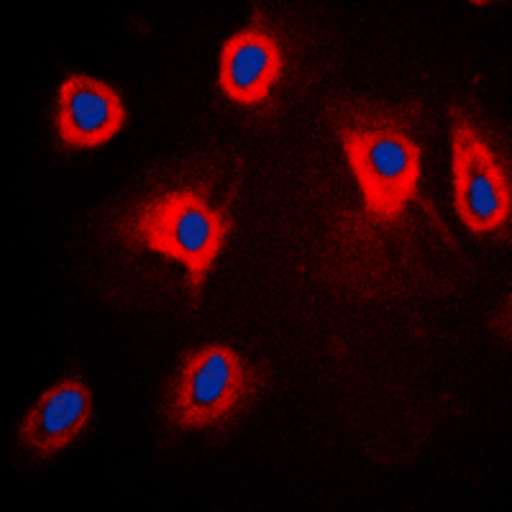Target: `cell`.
<instances>
[{"instance_id":"obj_7","label":"cell","mask_w":512,"mask_h":512,"mask_svg":"<svg viewBox=\"0 0 512 512\" xmlns=\"http://www.w3.org/2000/svg\"><path fill=\"white\" fill-rule=\"evenodd\" d=\"M93 400L90 390L77 379H64L39 397L18 428V438L36 456H52L70 446L88 425Z\"/></svg>"},{"instance_id":"obj_4","label":"cell","mask_w":512,"mask_h":512,"mask_svg":"<svg viewBox=\"0 0 512 512\" xmlns=\"http://www.w3.org/2000/svg\"><path fill=\"white\" fill-rule=\"evenodd\" d=\"M451 146L456 213L474 233L495 231L510 216V182L487 141L459 108H451Z\"/></svg>"},{"instance_id":"obj_5","label":"cell","mask_w":512,"mask_h":512,"mask_svg":"<svg viewBox=\"0 0 512 512\" xmlns=\"http://www.w3.org/2000/svg\"><path fill=\"white\" fill-rule=\"evenodd\" d=\"M126 121V108L113 88L88 75L62 82L57 98L59 139L72 149H93L111 141Z\"/></svg>"},{"instance_id":"obj_6","label":"cell","mask_w":512,"mask_h":512,"mask_svg":"<svg viewBox=\"0 0 512 512\" xmlns=\"http://www.w3.org/2000/svg\"><path fill=\"white\" fill-rule=\"evenodd\" d=\"M280 75L282 49L264 29L262 13H256L254 24L223 44L218 85L236 103L254 105L267 98Z\"/></svg>"},{"instance_id":"obj_2","label":"cell","mask_w":512,"mask_h":512,"mask_svg":"<svg viewBox=\"0 0 512 512\" xmlns=\"http://www.w3.org/2000/svg\"><path fill=\"white\" fill-rule=\"evenodd\" d=\"M336 131L359 182L364 216L372 223L397 221L410 200H418L420 146L392 123L356 116L344 118Z\"/></svg>"},{"instance_id":"obj_3","label":"cell","mask_w":512,"mask_h":512,"mask_svg":"<svg viewBox=\"0 0 512 512\" xmlns=\"http://www.w3.org/2000/svg\"><path fill=\"white\" fill-rule=\"evenodd\" d=\"M251 390L246 364L228 346H203L187 356L169 395V420L185 431L218 425Z\"/></svg>"},{"instance_id":"obj_1","label":"cell","mask_w":512,"mask_h":512,"mask_svg":"<svg viewBox=\"0 0 512 512\" xmlns=\"http://www.w3.org/2000/svg\"><path fill=\"white\" fill-rule=\"evenodd\" d=\"M210 187L213 180L208 177L198 187L164 190L136 205L118 223V236L128 249L152 251L185 264L195 305L208 280L210 267L216 264L228 233L236 226L231 216L236 187L221 208L210 205Z\"/></svg>"}]
</instances>
